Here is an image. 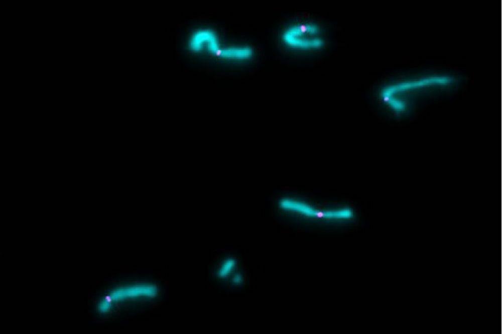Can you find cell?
<instances>
[{
	"mask_svg": "<svg viewBox=\"0 0 502 334\" xmlns=\"http://www.w3.org/2000/svg\"><path fill=\"white\" fill-rule=\"evenodd\" d=\"M159 293V288L152 283H136L117 287L112 290L98 304L102 313L110 310L114 303L139 298H153Z\"/></svg>",
	"mask_w": 502,
	"mask_h": 334,
	"instance_id": "7a4b0ae2",
	"label": "cell"
},
{
	"mask_svg": "<svg viewBox=\"0 0 502 334\" xmlns=\"http://www.w3.org/2000/svg\"><path fill=\"white\" fill-rule=\"evenodd\" d=\"M279 204L280 208L284 210L295 211L310 216L325 218H345L347 215V212L345 209L319 211L305 203L288 198L282 199L279 201Z\"/></svg>",
	"mask_w": 502,
	"mask_h": 334,
	"instance_id": "3957f363",
	"label": "cell"
},
{
	"mask_svg": "<svg viewBox=\"0 0 502 334\" xmlns=\"http://www.w3.org/2000/svg\"><path fill=\"white\" fill-rule=\"evenodd\" d=\"M281 38L288 47L303 50H318L326 43L321 27L313 22L298 23L288 27L282 33Z\"/></svg>",
	"mask_w": 502,
	"mask_h": 334,
	"instance_id": "6da1fadb",
	"label": "cell"
}]
</instances>
